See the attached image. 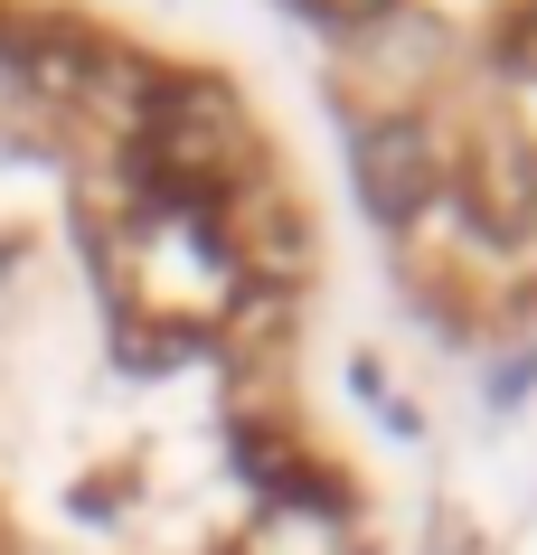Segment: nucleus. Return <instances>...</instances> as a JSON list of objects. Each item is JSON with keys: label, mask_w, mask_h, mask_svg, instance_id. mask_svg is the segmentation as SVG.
<instances>
[{"label": "nucleus", "mask_w": 537, "mask_h": 555, "mask_svg": "<svg viewBox=\"0 0 537 555\" xmlns=\"http://www.w3.org/2000/svg\"><path fill=\"white\" fill-rule=\"evenodd\" d=\"M358 189H368V207H378V217H406V207H424V189H434V170H424V142H415V132H396V122L358 132Z\"/></svg>", "instance_id": "1"}, {"label": "nucleus", "mask_w": 537, "mask_h": 555, "mask_svg": "<svg viewBox=\"0 0 537 555\" xmlns=\"http://www.w3.org/2000/svg\"><path fill=\"white\" fill-rule=\"evenodd\" d=\"M330 20H368V10H387V0H321Z\"/></svg>", "instance_id": "2"}]
</instances>
